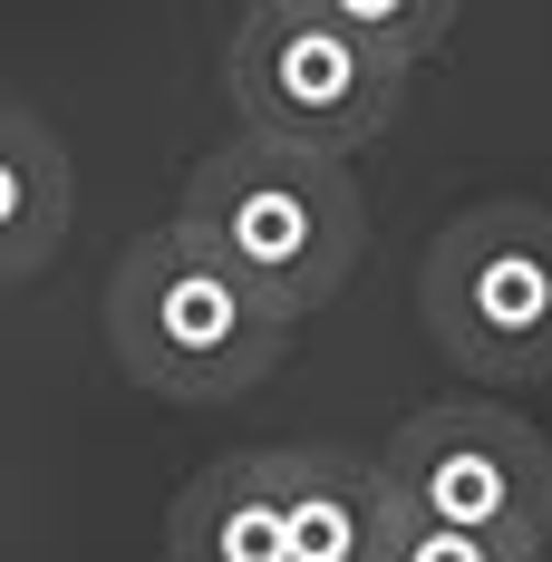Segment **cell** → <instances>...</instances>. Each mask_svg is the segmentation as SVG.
Here are the masks:
<instances>
[{
	"instance_id": "obj_7",
	"label": "cell",
	"mask_w": 552,
	"mask_h": 562,
	"mask_svg": "<svg viewBox=\"0 0 552 562\" xmlns=\"http://www.w3.org/2000/svg\"><path fill=\"white\" fill-rule=\"evenodd\" d=\"M166 562H281V495L272 447L214 456L166 514Z\"/></svg>"
},
{
	"instance_id": "obj_9",
	"label": "cell",
	"mask_w": 552,
	"mask_h": 562,
	"mask_svg": "<svg viewBox=\"0 0 552 562\" xmlns=\"http://www.w3.org/2000/svg\"><path fill=\"white\" fill-rule=\"evenodd\" d=\"M320 10L339 20V40H349V49H369L379 68H397V78H407L417 58H437L446 30H455V10H446V0H320Z\"/></svg>"
},
{
	"instance_id": "obj_4",
	"label": "cell",
	"mask_w": 552,
	"mask_h": 562,
	"mask_svg": "<svg viewBox=\"0 0 552 562\" xmlns=\"http://www.w3.org/2000/svg\"><path fill=\"white\" fill-rule=\"evenodd\" d=\"M369 465H379L387 514L543 562V543H552V447H543V427H523L514 407H495V397H437V407L397 417V437Z\"/></svg>"
},
{
	"instance_id": "obj_5",
	"label": "cell",
	"mask_w": 552,
	"mask_h": 562,
	"mask_svg": "<svg viewBox=\"0 0 552 562\" xmlns=\"http://www.w3.org/2000/svg\"><path fill=\"white\" fill-rule=\"evenodd\" d=\"M223 98L243 116V136L349 166L359 146H379L397 126L407 78L379 68L369 49H349L320 0H252L223 40Z\"/></svg>"
},
{
	"instance_id": "obj_10",
	"label": "cell",
	"mask_w": 552,
	"mask_h": 562,
	"mask_svg": "<svg viewBox=\"0 0 552 562\" xmlns=\"http://www.w3.org/2000/svg\"><path fill=\"white\" fill-rule=\"evenodd\" d=\"M369 562H523V553H495V543H475V533H437V524L387 514V524H379V553H369Z\"/></svg>"
},
{
	"instance_id": "obj_3",
	"label": "cell",
	"mask_w": 552,
	"mask_h": 562,
	"mask_svg": "<svg viewBox=\"0 0 552 562\" xmlns=\"http://www.w3.org/2000/svg\"><path fill=\"white\" fill-rule=\"evenodd\" d=\"M417 321L485 389L552 379V204H465L417 262Z\"/></svg>"
},
{
	"instance_id": "obj_6",
	"label": "cell",
	"mask_w": 552,
	"mask_h": 562,
	"mask_svg": "<svg viewBox=\"0 0 552 562\" xmlns=\"http://www.w3.org/2000/svg\"><path fill=\"white\" fill-rule=\"evenodd\" d=\"M272 495H281V562H369L379 553V465L349 447H272Z\"/></svg>"
},
{
	"instance_id": "obj_8",
	"label": "cell",
	"mask_w": 552,
	"mask_h": 562,
	"mask_svg": "<svg viewBox=\"0 0 552 562\" xmlns=\"http://www.w3.org/2000/svg\"><path fill=\"white\" fill-rule=\"evenodd\" d=\"M68 146L30 108L0 98V291L10 281H40L68 243Z\"/></svg>"
},
{
	"instance_id": "obj_2",
	"label": "cell",
	"mask_w": 552,
	"mask_h": 562,
	"mask_svg": "<svg viewBox=\"0 0 552 562\" xmlns=\"http://www.w3.org/2000/svg\"><path fill=\"white\" fill-rule=\"evenodd\" d=\"M174 224L204 233L291 330L311 311H330L349 291V272H359V252H369V214H359L349 166L291 156V146H262V136H223L214 156L184 175Z\"/></svg>"
},
{
	"instance_id": "obj_1",
	"label": "cell",
	"mask_w": 552,
	"mask_h": 562,
	"mask_svg": "<svg viewBox=\"0 0 552 562\" xmlns=\"http://www.w3.org/2000/svg\"><path fill=\"white\" fill-rule=\"evenodd\" d=\"M108 349L146 397L214 407V397H243L252 379L281 369L291 321L194 224H156L108 272Z\"/></svg>"
}]
</instances>
